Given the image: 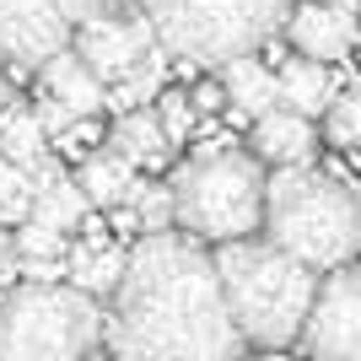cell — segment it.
Here are the masks:
<instances>
[{
  "label": "cell",
  "instance_id": "obj_1",
  "mask_svg": "<svg viewBox=\"0 0 361 361\" xmlns=\"http://www.w3.org/2000/svg\"><path fill=\"white\" fill-rule=\"evenodd\" d=\"M108 345L119 361H243L248 340L226 307L216 254L173 232L140 238L108 307Z\"/></svg>",
  "mask_w": 361,
  "mask_h": 361
},
{
  "label": "cell",
  "instance_id": "obj_2",
  "mask_svg": "<svg viewBox=\"0 0 361 361\" xmlns=\"http://www.w3.org/2000/svg\"><path fill=\"white\" fill-rule=\"evenodd\" d=\"M216 270H221L226 307H232L248 345H259L270 356V350H286L291 340H302L307 313L318 302V270L297 264L275 243H254V238L221 243Z\"/></svg>",
  "mask_w": 361,
  "mask_h": 361
},
{
  "label": "cell",
  "instance_id": "obj_3",
  "mask_svg": "<svg viewBox=\"0 0 361 361\" xmlns=\"http://www.w3.org/2000/svg\"><path fill=\"white\" fill-rule=\"evenodd\" d=\"M264 232L307 270H345L361 254V200L318 167H275L264 189Z\"/></svg>",
  "mask_w": 361,
  "mask_h": 361
},
{
  "label": "cell",
  "instance_id": "obj_4",
  "mask_svg": "<svg viewBox=\"0 0 361 361\" xmlns=\"http://www.w3.org/2000/svg\"><path fill=\"white\" fill-rule=\"evenodd\" d=\"M167 54L195 65H232L291 22V0H135Z\"/></svg>",
  "mask_w": 361,
  "mask_h": 361
},
{
  "label": "cell",
  "instance_id": "obj_5",
  "mask_svg": "<svg viewBox=\"0 0 361 361\" xmlns=\"http://www.w3.org/2000/svg\"><path fill=\"white\" fill-rule=\"evenodd\" d=\"M103 334L108 313L75 286H16L0 297V361H92Z\"/></svg>",
  "mask_w": 361,
  "mask_h": 361
},
{
  "label": "cell",
  "instance_id": "obj_6",
  "mask_svg": "<svg viewBox=\"0 0 361 361\" xmlns=\"http://www.w3.org/2000/svg\"><path fill=\"white\" fill-rule=\"evenodd\" d=\"M264 189H270V178L259 173L248 151H200L173 178L178 226L211 243H243L264 221Z\"/></svg>",
  "mask_w": 361,
  "mask_h": 361
},
{
  "label": "cell",
  "instance_id": "obj_7",
  "mask_svg": "<svg viewBox=\"0 0 361 361\" xmlns=\"http://www.w3.org/2000/svg\"><path fill=\"white\" fill-rule=\"evenodd\" d=\"M307 361H361V264L334 270L302 329Z\"/></svg>",
  "mask_w": 361,
  "mask_h": 361
},
{
  "label": "cell",
  "instance_id": "obj_8",
  "mask_svg": "<svg viewBox=\"0 0 361 361\" xmlns=\"http://www.w3.org/2000/svg\"><path fill=\"white\" fill-rule=\"evenodd\" d=\"M162 44L157 38V27L146 22V11H124V6H114V11H97L92 22H81L75 27V54L97 71V81H108V87H119L124 75L135 71L140 60H146L151 49Z\"/></svg>",
  "mask_w": 361,
  "mask_h": 361
},
{
  "label": "cell",
  "instance_id": "obj_9",
  "mask_svg": "<svg viewBox=\"0 0 361 361\" xmlns=\"http://www.w3.org/2000/svg\"><path fill=\"white\" fill-rule=\"evenodd\" d=\"M71 32L60 0H0V60L16 71H44L60 49H71Z\"/></svg>",
  "mask_w": 361,
  "mask_h": 361
},
{
  "label": "cell",
  "instance_id": "obj_10",
  "mask_svg": "<svg viewBox=\"0 0 361 361\" xmlns=\"http://www.w3.org/2000/svg\"><path fill=\"white\" fill-rule=\"evenodd\" d=\"M286 32H291V44H297L302 60L334 65V60H345L350 49H356V11L329 6V0H307V6L291 11Z\"/></svg>",
  "mask_w": 361,
  "mask_h": 361
},
{
  "label": "cell",
  "instance_id": "obj_11",
  "mask_svg": "<svg viewBox=\"0 0 361 361\" xmlns=\"http://www.w3.org/2000/svg\"><path fill=\"white\" fill-rule=\"evenodd\" d=\"M38 75H44V97L65 103L75 119H92V114H103V108H108V81H97V71H92L75 49H60Z\"/></svg>",
  "mask_w": 361,
  "mask_h": 361
},
{
  "label": "cell",
  "instance_id": "obj_12",
  "mask_svg": "<svg viewBox=\"0 0 361 361\" xmlns=\"http://www.w3.org/2000/svg\"><path fill=\"white\" fill-rule=\"evenodd\" d=\"M221 87H226L232 114H243V119H254V124L281 108V75H275L264 60H254V54L221 65Z\"/></svg>",
  "mask_w": 361,
  "mask_h": 361
},
{
  "label": "cell",
  "instance_id": "obj_13",
  "mask_svg": "<svg viewBox=\"0 0 361 361\" xmlns=\"http://www.w3.org/2000/svg\"><path fill=\"white\" fill-rule=\"evenodd\" d=\"M313 146H318L313 119H297L286 108H275V114H264L254 124V151L275 167H307L313 162Z\"/></svg>",
  "mask_w": 361,
  "mask_h": 361
},
{
  "label": "cell",
  "instance_id": "obj_14",
  "mask_svg": "<svg viewBox=\"0 0 361 361\" xmlns=\"http://www.w3.org/2000/svg\"><path fill=\"white\" fill-rule=\"evenodd\" d=\"M281 108L286 114H297V119H329V108H334V75L329 65H318V60H286L281 65Z\"/></svg>",
  "mask_w": 361,
  "mask_h": 361
},
{
  "label": "cell",
  "instance_id": "obj_15",
  "mask_svg": "<svg viewBox=\"0 0 361 361\" xmlns=\"http://www.w3.org/2000/svg\"><path fill=\"white\" fill-rule=\"evenodd\" d=\"M108 151L124 157L130 167H162L173 157V140H167L162 119H157V108H140V114H124L114 124V135H108Z\"/></svg>",
  "mask_w": 361,
  "mask_h": 361
},
{
  "label": "cell",
  "instance_id": "obj_16",
  "mask_svg": "<svg viewBox=\"0 0 361 361\" xmlns=\"http://www.w3.org/2000/svg\"><path fill=\"white\" fill-rule=\"evenodd\" d=\"M0 157L16 167H38L49 157V135H44V124H38V114L22 103H11L6 114H0Z\"/></svg>",
  "mask_w": 361,
  "mask_h": 361
},
{
  "label": "cell",
  "instance_id": "obj_17",
  "mask_svg": "<svg viewBox=\"0 0 361 361\" xmlns=\"http://www.w3.org/2000/svg\"><path fill=\"white\" fill-rule=\"evenodd\" d=\"M124 270H130V254H119V248H87V243L71 248V286L87 297H114Z\"/></svg>",
  "mask_w": 361,
  "mask_h": 361
},
{
  "label": "cell",
  "instance_id": "obj_18",
  "mask_svg": "<svg viewBox=\"0 0 361 361\" xmlns=\"http://www.w3.org/2000/svg\"><path fill=\"white\" fill-rule=\"evenodd\" d=\"M75 183H81V195H87L92 205H130V189H135V167L124 162V157H114V151H97L92 162H81Z\"/></svg>",
  "mask_w": 361,
  "mask_h": 361
},
{
  "label": "cell",
  "instance_id": "obj_19",
  "mask_svg": "<svg viewBox=\"0 0 361 361\" xmlns=\"http://www.w3.org/2000/svg\"><path fill=\"white\" fill-rule=\"evenodd\" d=\"M87 211H92V200L81 195V183H75V178L44 183L38 200H32V221L54 226V232H75V226H87Z\"/></svg>",
  "mask_w": 361,
  "mask_h": 361
},
{
  "label": "cell",
  "instance_id": "obj_20",
  "mask_svg": "<svg viewBox=\"0 0 361 361\" xmlns=\"http://www.w3.org/2000/svg\"><path fill=\"white\" fill-rule=\"evenodd\" d=\"M162 71H167V49H151L119 87H108V108L124 119V114H140L146 103H157L162 97Z\"/></svg>",
  "mask_w": 361,
  "mask_h": 361
},
{
  "label": "cell",
  "instance_id": "obj_21",
  "mask_svg": "<svg viewBox=\"0 0 361 361\" xmlns=\"http://www.w3.org/2000/svg\"><path fill=\"white\" fill-rule=\"evenodd\" d=\"M124 211H135V221H140V232H146V238L167 232V221H178V200H173V183L135 178V189H130V205H124Z\"/></svg>",
  "mask_w": 361,
  "mask_h": 361
},
{
  "label": "cell",
  "instance_id": "obj_22",
  "mask_svg": "<svg viewBox=\"0 0 361 361\" xmlns=\"http://www.w3.org/2000/svg\"><path fill=\"white\" fill-rule=\"evenodd\" d=\"M324 135H329V146L356 151V157H361V81H356V87H345L340 97H334L329 119H324Z\"/></svg>",
  "mask_w": 361,
  "mask_h": 361
},
{
  "label": "cell",
  "instance_id": "obj_23",
  "mask_svg": "<svg viewBox=\"0 0 361 361\" xmlns=\"http://www.w3.org/2000/svg\"><path fill=\"white\" fill-rule=\"evenodd\" d=\"M32 200H38V189H32V173L0 157V211H6V221L22 226V221L32 216Z\"/></svg>",
  "mask_w": 361,
  "mask_h": 361
},
{
  "label": "cell",
  "instance_id": "obj_24",
  "mask_svg": "<svg viewBox=\"0 0 361 361\" xmlns=\"http://www.w3.org/2000/svg\"><path fill=\"white\" fill-rule=\"evenodd\" d=\"M157 119H162V130H167V140H173V146H183V140L195 135V124H200V108H195V97H189V92H162V97H157Z\"/></svg>",
  "mask_w": 361,
  "mask_h": 361
},
{
  "label": "cell",
  "instance_id": "obj_25",
  "mask_svg": "<svg viewBox=\"0 0 361 361\" xmlns=\"http://www.w3.org/2000/svg\"><path fill=\"white\" fill-rule=\"evenodd\" d=\"M16 254L22 259H71V243H65V232H54V226H44V221H22L16 226Z\"/></svg>",
  "mask_w": 361,
  "mask_h": 361
},
{
  "label": "cell",
  "instance_id": "obj_26",
  "mask_svg": "<svg viewBox=\"0 0 361 361\" xmlns=\"http://www.w3.org/2000/svg\"><path fill=\"white\" fill-rule=\"evenodd\" d=\"M60 157H75V162H92V157H97V124H92V119H75L71 130L60 135Z\"/></svg>",
  "mask_w": 361,
  "mask_h": 361
},
{
  "label": "cell",
  "instance_id": "obj_27",
  "mask_svg": "<svg viewBox=\"0 0 361 361\" xmlns=\"http://www.w3.org/2000/svg\"><path fill=\"white\" fill-rule=\"evenodd\" d=\"M32 114H38V124H44V135H49V140H60L65 130L75 124V114H71L65 103H54V97H38V108H32Z\"/></svg>",
  "mask_w": 361,
  "mask_h": 361
},
{
  "label": "cell",
  "instance_id": "obj_28",
  "mask_svg": "<svg viewBox=\"0 0 361 361\" xmlns=\"http://www.w3.org/2000/svg\"><path fill=\"white\" fill-rule=\"evenodd\" d=\"M119 0H60V11H65V22L71 27H81V22H92L97 11H114Z\"/></svg>",
  "mask_w": 361,
  "mask_h": 361
},
{
  "label": "cell",
  "instance_id": "obj_29",
  "mask_svg": "<svg viewBox=\"0 0 361 361\" xmlns=\"http://www.w3.org/2000/svg\"><path fill=\"white\" fill-rule=\"evenodd\" d=\"M16 275H22V254H16V243L0 232V291L16 286Z\"/></svg>",
  "mask_w": 361,
  "mask_h": 361
},
{
  "label": "cell",
  "instance_id": "obj_30",
  "mask_svg": "<svg viewBox=\"0 0 361 361\" xmlns=\"http://www.w3.org/2000/svg\"><path fill=\"white\" fill-rule=\"evenodd\" d=\"M195 108H200V114H221V108H226V87H200Z\"/></svg>",
  "mask_w": 361,
  "mask_h": 361
},
{
  "label": "cell",
  "instance_id": "obj_31",
  "mask_svg": "<svg viewBox=\"0 0 361 361\" xmlns=\"http://www.w3.org/2000/svg\"><path fill=\"white\" fill-rule=\"evenodd\" d=\"M11 108V81H6V71H0V114Z\"/></svg>",
  "mask_w": 361,
  "mask_h": 361
},
{
  "label": "cell",
  "instance_id": "obj_32",
  "mask_svg": "<svg viewBox=\"0 0 361 361\" xmlns=\"http://www.w3.org/2000/svg\"><path fill=\"white\" fill-rule=\"evenodd\" d=\"M329 6H345V11H361V0H329Z\"/></svg>",
  "mask_w": 361,
  "mask_h": 361
},
{
  "label": "cell",
  "instance_id": "obj_33",
  "mask_svg": "<svg viewBox=\"0 0 361 361\" xmlns=\"http://www.w3.org/2000/svg\"><path fill=\"white\" fill-rule=\"evenodd\" d=\"M259 361H297V356H281V350H270V356H259Z\"/></svg>",
  "mask_w": 361,
  "mask_h": 361
},
{
  "label": "cell",
  "instance_id": "obj_34",
  "mask_svg": "<svg viewBox=\"0 0 361 361\" xmlns=\"http://www.w3.org/2000/svg\"><path fill=\"white\" fill-rule=\"evenodd\" d=\"M0 221H6V211H0Z\"/></svg>",
  "mask_w": 361,
  "mask_h": 361
}]
</instances>
